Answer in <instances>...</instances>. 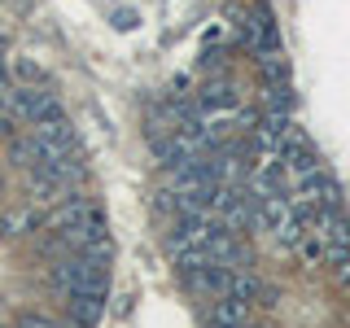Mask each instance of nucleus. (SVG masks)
I'll return each mask as SVG.
<instances>
[{"label":"nucleus","mask_w":350,"mask_h":328,"mask_svg":"<svg viewBox=\"0 0 350 328\" xmlns=\"http://www.w3.org/2000/svg\"><path fill=\"white\" fill-rule=\"evenodd\" d=\"M5 105H9V114H14L18 123H27V127L62 114V101H57V92H53L49 83H14Z\"/></svg>","instance_id":"1"},{"label":"nucleus","mask_w":350,"mask_h":328,"mask_svg":"<svg viewBox=\"0 0 350 328\" xmlns=\"http://www.w3.org/2000/svg\"><path fill=\"white\" fill-rule=\"evenodd\" d=\"M206 320H211V328H245L250 302L232 298V293H219V298L211 302V311H206Z\"/></svg>","instance_id":"2"},{"label":"nucleus","mask_w":350,"mask_h":328,"mask_svg":"<svg viewBox=\"0 0 350 328\" xmlns=\"http://www.w3.org/2000/svg\"><path fill=\"white\" fill-rule=\"evenodd\" d=\"M66 311L79 328H96L105 315V293H66Z\"/></svg>","instance_id":"3"},{"label":"nucleus","mask_w":350,"mask_h":328,"mask_svg":"<svg viewBox=\"0 0 350 328\" xmlns=\"http://www.w3.org/2000/svg\"><path fill=\"white\" fill-rule=\"evenodd\" d=\"M36 228H44V215L40 210H14V215H5L0 232H5V236H31Z\"/></svg>","instance_id":"4"},{"label":"nucleus","mask_w":350,"mask_h":328,"mask_svg":"<svg viewBox=\"0 0 350 328\" xmlns=\"http://www.w3.org/2000/svg\"><path fill=\"white\" fill-rule=\"evenodd\" d=\"M14 79H18V83H49V79H44V70H40L36 62H27V57L14 62Z\"/></svg>","instance_id":"5"},{"label":"nucleus","mask_w":350,"mask_h":328,"mask_svg":"<svg viewBox=\"0 0 350 328\" xmlns=\"http://www.w3.org/2000/svg\"><path fill=\"white\" fill-rule=\"evenodd\" d=\"M202 66H206V70H215V74H224L228 53H224V49H206V53H202Z\"/></svg>","instance_id":"6"},{"label":"nucleus","mask_w":350,"mask_h":328,"mask_svg":"<svg viewBox=\"0 0 350 328\" xmlns=\"http://www.w3.org/2000/svg\"><path fill=\"white\" fill-rule=\"evenodd\" d=\"M18 328H57V324L44 320V315H18Z\"/></svg>","instance_id":"7"},{"label":"nucleus","mask_w":350,"mask_h":328,"mask_svg":"<svg viewBox=\"0 0 350 328\" xmlns=\"http://www.w3.org/2000/svg\"><path fill=\"white\" fill-rule=\"evenodd\" d=\"M0 193H5V180H0Z\"/></svg>","instance_id":"8"}]
</instances>
